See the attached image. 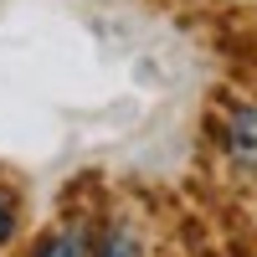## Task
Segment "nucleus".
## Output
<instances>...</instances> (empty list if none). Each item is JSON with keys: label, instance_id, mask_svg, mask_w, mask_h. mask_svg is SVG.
Listing matches in <instances>:
<instances>
[{"label": "nucleus", "instance_id": "1", "mask_svg": "<svg viewBox=\"0 0 257 257\" xmlns=\"http://www.w3.org/2000/svg\"><path fill=\"white\" fill-rule=\"evenodd\" d=\"M216 144L231 170L257 180V103H237L216 118Z\"/></svg>", "mask_w": 257, "mask_h": 257}, {"label": "nucleus", "instance_id": "2", "mask_svg": "<svg viewBox=\"0 0 257 257\" xmlns=\"http://www.w3.org/2000/svg\"><path fill=\"white\" fill-rule=\"evenodd\" d=\"M93 252H98V231L82 216H67V221H57V226L41 231L26 257H93Z\"/></svg>", "mask_w": 257, "mask_h": 257}, {"label": "nucleus", "instance_id": "3", "mask_svg": "<svg viewBox=\"0 0 257 257\" xmlns=\"http://www.w3.org/2000/svg\"><path fill=\"white\" fill-rule=\"evenodd\" d=\"M93 257H144V242H139V231L128 221H108L98 231V252Z\"/></svg>", "mask_w": 257, "mask_h": 257}, {"label": "nucleus", "instance_id": "4", "mask_svg": "<svg viewBox=\"0 0 257 257\" xmlns=\"http://www.w3.org/2000/svg\"><path fill=\"white\" fill-rule=\"evenodd\" d=\"M16 237H21V196L0 180V252H6Z\"/></svg>", "mask_w": 257, "mask_h": 257}]
</instances>
